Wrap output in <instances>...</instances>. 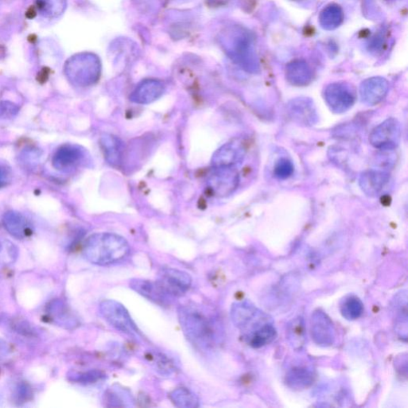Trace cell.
<instances>
[{"instance_id": "cell-1", "label": "cell", "mask_w": 408, "mask_h": 408, "mask_svg": "<svg viewBox=\"0 0 408 408\" xmlns=\"http://www.w3.org/2000/svg\"><path fill=\"white\" fill-rule=\"evenodd\" d=\"M178 318L182 332L193 345L205 350L218 345L220 325L205 308L196 305L180 306Z\"/></svg>"}, {"instance_id": "cell-2", "label": "cell", "mask_w": 408, "mask_h": 408, "mask_svg": "<svg viewBox=\"0 0 408 408\" xmlns=\"http://www.w3.org/2000/svg\"><path fill=\"white\" fill-rule=\"evenodd\" d=\"M83 252L93 264L108 266L125 260L130 255V246L119 235L96 233L85 240Z\"/></svg>"}, {"instance_id": "cell-3", "label": "cell", "mask_w": 408, "mask_h": 408, "mask_svg": "<svg viewBox=\"0 0 408 408\" xmlns=\"http://www.w3.org/2000/svg\"><path fill=\"white\" fill-rule=\"evenodd\" d=\"M64 73L75 87H88L98 82L101 67L98 59L93 56L79 53L68 59Z\"/></svg>"}, {"instance_id": "cell-4", "label": "cell", "mask_w": 408, "mask_h": 408, "mask_svg": "<svg viewBox=\"0 0 408 408\" xmlns=\"http://www.w3.org/2000/svg\"><path fill=\"white\" fill-rule=\"evenodd\" d=\"M99 310L102 318L117 331L135 339L142 337L130 313L120 303L114 300H105L101 303Z\"/></svg>"}, {"instance_id": "cell-5", "label": "cell", "mask_w": 408, "mask_h": 408, "mask_svg": "<svg viewBox=\"0 0 408 408\" xmlns=\"http://www.w3.org/2000/svg\"><path fill=\"white\" fill-rule=\"evenodd\" d=\"M240 176L237 167L212 168L207 176V186L209 192L218 198L232 195L238 189Z\"/></svg>"}, {"instance_id": "cell-6", "label": "cell", "mask_w": 408, "mask_h": 408, "mask_svg": "<svg viewBox=\"0 0 408 408\" xmlns=\"http://www.w3.org/2000/svg\"><path fill=\"white\" fill-rule=\"evenodd\" d=\"M402 135L400 123L396 118L385 120L370 133L369 142L382 151H391L398 147Z\"/></svg>"}, {"instance_id": "cell-7", "label": "cell", "mask_w": 408, "mask_h": 408, "mask_svg": "<svg viewBox=\"0 0 408 408\" xmlns=\"http://www.w3.org/2000/svg\"><path fill=\"white\" fill-rule=\"evenodd\" d=\"M158 284L171 298H178L189 291L192 278L189 273L173 268H164L158 273Z\"/></svg>"}, {"instance_id": "cell-8", "label": "cell", "mask_w": 408, "mask_h": 408, "mask_svg": "<svg viewBox=\"0 0 408 408\" xmlns=\"http://www.w3.org/2000/svg\"><path fill=\"white\" fill-rule=\"evenodd\" d=\"M248 153V147L243 139L235 138L216 150L212 155V168L238 167Z\"/></svg>"}, {"instance_id": "cell-9", "label": "cell", "mask_w": 408, "mask_h": 408, "mask_svg": "<svg viewBox=\"0 0 408 408\" xmlns=\"http://www.w3.org/2000/svg\"><path fill=\"white\" fill-rule=\"evenodd\" d=\"M324 99L332 112L343 114L350 110L355 103L356 94L347 84L332 83L326 87Z\"/></svg>"}, {"instance_id": "cell-10", "label": "cell", "mask_w": 408, "mask_h": 408, "mask_svg": "<svg viewBox=\"0 0 408 408\" xmlns=\"http://www.w3.org/2000/svg\"><path fill=\"white\" fill-rule=\"evenodd\" d=\"M87 159V151L78 144H66L58 148L52 158L53 168L69 171L75 169Z\"/></svg>"}, {"instance_id": "cell-11", "label": "cell", "mask_w": 408, "mask_h": 408, "mask_svg": "<svg viewBox=\"0 0 408 408\" xmlns=\"http://www.w3.org/2000/svg\"><path fill=\"white\" fill-rule=\"evenodd\" d=\"M287 111L289 117L300 126H313L318 121L315 105L309 99L299 98L289 101Z\"/></svg>"}, {"instance_id": "cell-12", "label": "cell", "mask_w": 408, "mask_h": 408, "mask_svg": "<svg viewBox=\"0 0 408 408\" xmlns=\"http://www.w3.org/2000/svg\"><path fill=\"white\" fill-rule=\"evenodd\" d=\"M390 175L381 169L364 171L359 176V185L365 195L377 196L389 182Z\"/></svg>"}, {"instance_id": "cell-13", "label": "cell", "mask_w": 408, "mask_h": 408, "mask_svg": "<svg viewBox=\"0 0 408 408\" xmlns=\"http://www.w3.org/2000/svg\"><path fill=\"white\" fill-rule=\"evenodd\" d=\"M389 88V83L382 78H372L364 80L359 88L363 103L369 106L380 104L388 94Z\"/></svg>"}, {"instance_id": "cell-14", "label": "cell", "mask_w": 408, "mask_h": 408, "mask_svg": "<svg viewBox=\"0 0 408 408\" xmlns=\"http://www.w3.org/2000/svg\"><path fill=\"white\" fill-rule=\"evenodd\" d=\"M130 286L134 291L155 304L165 306L171 303V298L163 291L157 282L135 278L130 280Z\"/></svg>"}, {"instance_id": "cell-15", "label": "cell", "mask_w": 408, "mask_h": 408, "mask_svg": "<svg viewBox=\"0 0 408 408\" xmlns=\"http://www.w3.org/2000/svg\"><path fill=\"white\" fill-rule=\"evenodd\" d=\"M164 85L158 80H146L139 84L130 96L133 103L148 105L164 94Z\"/></svg>"}, {"instance_id": "cell-16", "label": "cell", "mask_w": 408, "mask_h": 408, "mask_svg": "<svg viewBox=\"0 0 408 408\" xmlns=\"http://www.w3.org/2000/svg\"><path fill=\"white\" fill-rule=\"evenodd\" d=\"M312 337L316 343L324 346H331L335 339L334 325L320 311L312 316Z\"/></svg>"}, {"instance_id": "cell-17", "label": "cell", "mask_w": 408, "mask_h": 408, "mask_svg": "<svg viewBox=\"0 0 408 408\" xmlns=\"http://www.w3.org/2000/svg\"><path fill=\"white\" fill-rule=\"evenodd\" d=\"M100 146L107 162L114 167H118L121 164L124 144L120 138L112 134H104L100 139Z\"/></svg>"}, {"instance_id": "cell-18", "label": "cell", "mask_w": 408, "mask_h": 408, "mask_svg": "<svg viewBox=\"0 0 408 408\" xmlns=\"http://www.w3.org/2000/svg\"><path fill=\"white\" fill-rule=\"evenodd\" d=\"M3 226L16 239H24L32 233L28 220L17 212L5 213L3 218Z\"/></svg>"}, {"instance_id": "cell-19", "label": "cell", "mask_w": 408, "mask_h": 408, "mask_svg": "<svg viewBox=\"0 0 408 408\" xmlns=\"http://www.w3.org/2000/svg\"><path fill=\"white\" fill-rule=\"evenodd\" d=\"M104 402L106 407H131L133 399L130 391L120 386H112L106 391L104 396Z\"/></svg>"}, {"instance_id": "cell-20", "label": "cell", "mask_w": 408, "mask_h": 408, "mask_svg": "<svg viewBox=\"0 0 408 408\" xmlns=\"http://www.w3.org/2000/svg\"><path fill=\"white\" fill-rule=\"evenodd\" d=\"M37 12L47 19H56L65 12L67 0H35Z\"/></svg>"}, {"instance_id": "cell-21", "label": "cell", "mask_w": 408, "mask_h": 408, "mask_svg": "<svg viewBox=\"0 0 408 408\" xmlns=\"http://www.w3.org/2000/svg\"><path fill=\"white\" fill-rule=\"evenodd\" d=\"M169 400L180 408H196L200 407L198 396L189 389L179 388L171 391L169 394Z\"/></svg>"}, {"instance_id": "cell-22", "label": "cell", "mask_w": 408, "mask_h": 408, "mask_svg": "<svg viewBox=\"0 0 408 408\" xmlns=\"http://www.w3.org/2000/svg\"><path fill=\"white\" fill-rule=\"evenodd\" d=\"M287 77L289 83L298 87L308 85L312 79V73L305 63H292L287 69Z\"/></svg>"}, {"instance_id": "cell-23", "label": "cell", "mask_w": 408, "mask_h": 408, "mask_svg": "<svg viewBox=\"0 0 408 408\" xmlns=\"http://www.w3.org/2000/svg\"><path fill=\"white\" fill-rule=\"evenodd\" d=\"M256 315L255 309L246 303L235 304L232 309L234 324L239 328H245Z\"/></svg>"}, {"instance_id": "cell-24", "label": "cell", "mask_w": 408, "mask_h": 408, "mask_svg": "<svg viewBox=\"0 0 408 408\" xmlns=\"http://www.w3.org/2000/svg\"><path fill=\"white\" fill-rule=\"evenodd\" d=\"M276 335L275 327L271 325H264L251 334L250 337V346L256 348L264 346L275 340Z\"/></svg>"}, {"instance_id": "cell-25", "label": "cell", "mask_w": 408, "mask_h": 408, "mask_svg": "<svg viewBox=\"0 0 408 408\" xmlns=\"http://www.w3.org/2000/svg\"><path fill=\"white\" fill-rule=\"evenodd\" d=\"M314 381V375L306 368L293 369L287 375V382L293 388H307Z\"/></svg>"}, {"instance_id": "cell-26", "label": "cell", "mask_w": 408, "mask_h": 408, "mask_svg": "<svg viewBox=\"0 0 408 408\" xmlns=\"http://www.w3.org/2000/svg\"><path fill=\"white\" fill-rule=\"evenodd\" d=\"M341 310L343 318L348 320H356L362 316L364 305L358 298L351 296L343 300Z\"/></svg>"}, {"instance_id": "cell-27", "label": "cell", "mask_w": 408, "mask_h": 408, "mask_svg": "<svg viewBox=\"0 0 408 408\" xmlns=\"http://www.w3.org/2000/svg\"><path fill=\"white\" fill-rule=\"evenodd\" d=\"M155 370L162 375H171L176 371V363L164 353L157 352L151 355Z\"/></svg>"}, {"instance_id": "cell-28", "label": "cell", "mask_w": 408, "mask_h": 408, "mask_svg": "<svg viewBox=\"0 0 408 408\" xmlns=\"http://www.w3.org/2000/svg\"><path fill=\"white\" fill-rule=\"evenodd\" d=\"M289 337L295 348H300L304 345L305 332L303 318L295 319L289 325Z\"/></svg>"}, {"instance_id": "cell-29", "label": "cell", "mask_w": 408, "mask_h": 408, "mask_svg": "<svg viewBox=\"0 0 408 408\" xmlns=\"http://www.w3.org/2000/svg\"><path fill=\"white\" fill-rule=\"evenodd\" d=\"M294 171V166L291 160L282 158L275 164V176L279 180H287L291 177Z\"/></svg>"}, {"instance_id": "cell-30", "label": "cell", "mask_w": 408, "mask_h": 408, "mask_svg": "<svg viewBox=\"0 0 408 408\" xmlns=\"http://www.w3.org/2000/svg\"><path fill=\"white\" fill-rule=\"evenodd\" d=\"M105 377V374L98 371V370H91V371L87 373H77L72 377L74 381L84 384H94L98 382V381L104 380Z\"/></svg>"}, {"instance_id": "cell-31", "label": "cell", "mask_w": 408, "mask_h": 408, "mask_svg": "<svg viewBox=\"0 0 408 408\" xmlns=\"http://www.w3.org/2000/svg\"><path fill=\"white\" fill-rule=\"evenodd\" d=\"M19 107L12 102H0V119H10L17 115Z\"/></svg>"}, {"instance_id": "cell-32", "label": "cell", "mask_w": 408, "mask_h": 408, "mask_svg": "<svg viewBox=\"0 0 408 408\" xmlns=\"http://www.w3.org/2000/svg\"><path fill=\"white\" fill-rule=\"evenodd\" d=\"M12 179V170L7 165L0 164V189L8 186Z\"/></svg>"}]
</instances>
